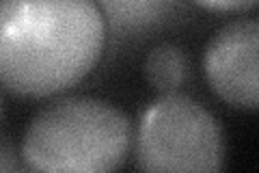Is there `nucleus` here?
Listing matches in <instances>:
<instances>
[{"label": "nucleus", "mask_w": 259, "mask_h": 173, "mask_svg": "<svg viewBox=\"0 0 259 173\" xmlns=\"http://www.w3.org/2000/svg\"><path fill=\"white\" fill-rule=\"evenodd\" d=\"M199 7H203L207 11H246L257 7L255 0H221V3H199Z\"/></svg>", "instance_id": "8"}, {"label": "nucleus", "mask_w": 259, "mask_h": 173, "mask_svg": "<svg viewBox=\"0 0 259 173\" xmlns=\"http://www.w3.org/2000/svg\"><path fill=\"white\" fill-rule=\"evenodd\" d=\"M106 46V24L91 0H0V87L48 97L78 85Z\"/></svg>", "instance_id": "1"}, {"label": "nucleus", "mask_w": 259, "mask_h": 173, "mask_svg": "<svg viewBox=\"0 0 259 173\" xmlns=\"http://www.w3.org/2000/svg\"><path fill=\"white\" fill-rule=\"evenodd\" d=\"M145 76L162 93H177L188 78V56L182 46L162 41L145 59Z\"/></svg>", "instance_id": "6"}, {"label": "nucleus", "mask_w": 259, "mask_h": 173, "mask_svg": "<svg viewBox=\"0 0 259 173\" xmlns=\"http://www.w3.org/2000/svg\"><path fill=\"white\" fill-rule=\"evenodd\" d=\"M0 115H3V95H0Z\"/></svg>", "instance_id": "9"}, {"label": "nucleus", "mask_w": 259, "mask_h": 173, "mask_svg": "<svg viewBox=\"0 0 259 173\" xmlns=\"http://www.w3.org/2000/svg\"><path fill=\"white\" fill-rule=\"evenodd\" d=\"M132 143L127 115L100 97L69 95L30 119L20 156L30 173H117Z\"/></svg>", "instance_id": "2"}, {"label": "nucleus", "mask_w": 259, "mask_h": 173, "mask_svg": "<svg viewBox=\"0 0 259 173\" xmlns=\"http://www.w3.org/2000/svg\"><path fill=\"white\" fill-rule=\"evenodd\" d=\"M186 7L171 0H106L100 3V11L110 37V52L136 44L151 32L173 26L184 18Z\"/></svg>", "instance_id": "5"}, {"label": "nucleus", "mask_w": 259, "mask_h": 173, "mask_svg": "<svg viewBox=\"0 0 259 173\" xmlns=\"http://www.w3.org/2000/svg\"><path fill=\"white\" fill-rule=\"evenodd\" d=\"M0 173H30L11 139H0Z\"/></svg>", "instance_id": "7"}, {"label": "nucleus", "mask_w": 259, "mask_h": 173, "mask_svg": "<svg viewBox=\"0 0 259 173\" xmlns=\"http://www.w3.org/2000/svg\"><path fill=\"white\" fill-rule=\"evenodd\" d=\"M203 72L223 102L255 111L259 104V22L233 20L218 28L203 50Z\"/></svg>", "instance_id": "4"}, {"label": "nucleus", "mask_w": 259, "mask_h": 173, "mask_svg": "<svg viewBox=\"0 0 259 173\" xmlns=\"http://www.w3.org/2000/svg\"><path fill=\"white\" fill-rule=\"evenodd\" d=\"M136 164L141 173H223L221 123L194 97L164 93L141 117Z\"/></svg>", "instance_id": "3"}]
</instances>
